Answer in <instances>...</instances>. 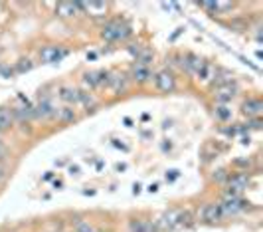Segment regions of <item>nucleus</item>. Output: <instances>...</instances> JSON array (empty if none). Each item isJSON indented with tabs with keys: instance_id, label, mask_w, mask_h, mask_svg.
Returning a JSON list of instances; mask_svg holds the SVG:
<instances>
[{
	"instance_id": "nucleus-8",
	"label": "nucleus",
	"mask_w": 263,
	"mask_h": 232,
	"mask_svg": "<svg viewBox=\"0 0 263 232\" xmlns=\"http://www.w3.org/2000/svg\"><path fill=\"white\" fill-rule=\"evenodd\" d=\"M42 60L44 62H58V60H61L63 56H65V52L63 50H59V48H56V46H48V48H44L42 50Z\"/></svg>"
},
{
	"instance_id": "nucleus-1",
	"label": "nucleus",
	"mask_w": 263,
	"mask_h": 232,
	"mask_svg": "<svg viewBox=\"0 0 263 232\" xmlns=\"http://www.w3.org/2000/svg\"><path fill=\"white\" fill-rule=\"evenodd\" d=\"M194 222V218L188 210H180V208H174V210H168L164 213L157 224L159 230H176V228H186Z\"/></svg>"
},
{
	"instance_id": "nucleus-25",
	"label": "nucleus",
	"mask_w": 263,
	"mask_h": 232,
	"mask_svg": "<svg viewBox=\"0 0 263 232\" xmlns=\"http://www.w3.org/2000/svg\"><path fill=\"white\" fill-rule=\"evenodd\" d=\"M4 157H6V147H4L2 143H0V161H2Z\"/></svg>"
},
{
	"instance_id": "nucleus-3",
	"label": "nucleus",
	"mask_w": 263,
	"mask_h": 232,
	"mask_svg": "<svg viewBox=\"0 0 263 232\" xmlns=\"http://www.w3.org/2000/svg\"><path fill=\"white\" fill-rule=\"evenodd\" d=\"M249 202L242 201L239 197L237 199H224V202H220V208H222V215L224 217H230V215H237L242 210L248 208Z\"/></svg>"
},
{
	"instance_id": "nucleus-20",
	"label": "nucleus",
	"mask_w": 263,
	"mask_h": 232,
	"mask_svg": "<svg viewBox=\"0 0 263 232\" xmlns=\"http://www.w3.org/2000/svg\"><path fill=\"white\" fill-rule=\"evenodd\" d=\"M216 117L220 121H228L232 117V109H228V106H218L216 108Z\"/></svg>"
},
{
	"instance_id": "nucleus-10",
	"label": "nucleus",
	"mask_w": 263,
	"mask_h": 232,
	"mask_svg": "<svg viewBox=\"0 0 263 232\" xmlns=\"http://www.w3.org/2000/svg\"><path fill=\"white\" fill-rule=\"evenodd\" d=\"M157 224L150 220H133L131 222V232H157Z\"/></svg>"
},
{
	"instance_id": "nucleus-14",
	"label": "nucleus",
	"mask_w": 263,
	"mask_h": 232,
	"mask_svg": "<svg viewBox=\"0 0 263 232\" xmlns=\"http://www.w3.org/2000/svg\"><path fill=\"white\" fill-rule=\"evenodd\" d=\"M133 77H135L137 81H141V83H143V81H146V79L150 77V70L145 68V66H139V64H137V66H135V70H133Z\"/></svg>"
},
{
	"instance_id": "nucleus-2",
	"label": "nucleus",
	"mask_w": 263,
	"mask_h": 232,
	"mask_svg": "<svg viewBox=\"0 0 263 232\" xmlns=\"http://www.w3.org/2000/svg\"><path fill=\"white\" fill-rule=\"evenodd\" d=\"M131 34V30H129V26L127 24H121V22H109L105 28H103L101 36L105 38V40H123V38H127Z\"/></svg>"
},
{
	"instance_id": "nucleus-5",
	"label": "nucleus",
	"mask_w": 263,
	"mask_h": 232,
	"mask_svg": "<svg viewBox=\"0 0 263 232\" xmlns=\"http://www.w3.org/2000/svg\"><path fill=\"white\" fill-rule=\"evenodd\" d=\"M155 81H157V88L164 93H170L174 90V77H172L170 72H159Z\"/></svg>"
},
{
	"instance_id": "nucleus-27",
	"label": "nucleus",
	"mask_w": 263,
	"mask_h": 232,
	"mask_svg": "<svg viewBox=\"0 0 263 232\" xmlns=\"http://www.w3.org/2000/svg\"><path fill=\"white\" fill-rule=\"evenodd\" d=\"M2 179H4V167L0 165V181H2Z\"/></svg>"
},
{
	"instance_id": "nucleus-18",
	"label": "nucleus",
	"mask_w": 263,
	"mask_h": 232,
	"mask_svg": "<svg viewBox=\"0 0 263 232\" xmlns=\"http://www.w3.org/2000/svg\"><path fill=\"white\" fill-rule=\"evenodd\" d=\"M58 119L59 121H63V123H68V121H73L75 119V111L72 108H63L58 111Z\"/></svg>"
},
{
	"instance_id": "nucleus-13",
	"label": "nucleus",
	"mask_w": 263,
	"mask_h": 232,
	"mask_svg": "<svg viewBox=\"0 0 263 232\" xmlns=\"http://www.w3.org/2000/svg\"><path fill=\"white\" fill-rule=\"evenodd\" d=\"M12 121H14V117H12V111L0 108V131H6V129L12 125Z\"/></svg>"
},
{
	"instance_id": "nucleus-17",
	"label": "nucleus",
	"mask_w": 263,
	"mask_h": 232,
	"mask_svg": "<svg viewBox=\"0 0 263 232\" xmlns=\"http://www.w3.org/2000/svg\"><path fill=\"white\" fill-rule=\"evenodd\" d=\"M198 76H200V79H204V81H210L212 77H216V72H214V68L210 64H202V68L198 70Z\"/></svg>"
},
{
	"instance_id": "nucleus-11",
	"label": "nucleus",
	"mask_w": 263,
	"mask_h": 232,
	"mask_svg": "<svg viewBox=\"0 0 263 232\" xmlns=\"http://www.w3.org/2000/svg\"><path fill=\"white\" fill-rule=\"evenodd\" d=\"M77 10H79V8H77V2H59L58 8H56L58 16H61V18H70V16H73Z\"/></svg>"
},
{
	"instance_id": "nucleus-16",
	"label": "nucleus",
	"mask_w": 263,
	"mask_h": 232,
	"mask_svg": "<svg viewBox=\"0 0 263 232\" xmlns=\"http://www.w3.org/2000/svg\"><path fill=\"white\" fill-rule=\"evenodd\" d=\"M202 64H204V62H200L198 58H194V56H188V58L184 60V64H182V68H186L188 72H196V74H198V70L202 68Z\"/></svg>"
},
{
	"instance_id": "nucleus-21",
	"label": "nucleus",
	"mask_w": 263,
	"mask_h": 232,
	"mask_svg": "<svg viewBox=\"0 0 263 232\" xmlns=\"http://www.w3.org/2000/svg\"><path fill=\"white\" fill-rule=\"evenodd\" d=\"M200 6L208 12H218V2H202Z\"/></svg>"
},
{
	"instance_id": "nucleus-15",
	"label": "nucleus",
	"mask_w": 263,
	"mask_h": 232,
	"mask_svg": "<svg viewBox=\"0 0 263 232\" xmlns=\"http://www.w3.org/2000/svg\"><path fill=\"white\" fill-rule=\"evenodd\" d=\"M59 97L63 101H79V92L73 88H61L59 90Z\"/></svg>"
},
{
	"instance_id": "nucleus-19",
	"label": "nucleus",
	"mask_w": 263,
	"mask_h": 232,
	"mask_svg": "<svg viewBox=\"0 0 263 232\" xmlns=\"http://www.w3.org/2000/svg\"><path fill=\"white\" fill-rule=\"evenodd\" d=\"M12 117H18V119H32V117H36L34 115V109L32 108H24V109H16L14 113H12Z\"/></svg>"
},
{
	"instance_id": "nucleus-7",
	"label": "nucleus",
	"mask_w": 263,
	"mask_h": 232,
	"mask_svg": "<svg viewBox=\"0 0 263 232\" xmlns=\"http://www.w3.org/2000/svg\"><path fill=\"white\" fill-rule=\"evenodd\" d=\"M234 95H235L234 83H224V86H218V88H216V92H214V97L218 99L222 106H224L226 101H230Z\"/></svg>"
},
{
	"instance_id": "nucleus-4",
	"label": "nucleus",
	"mask_w": 263,
	"mask_h": 232,
	"mask_svg": "<svg viewBox=\"0 0 263 232\" xmlns=\"http://www.w3.org/2000/svg\"><path fill=\"white\" fill-rule=\"evenodd\" d=\"M222 217H224V215H222L220 202H208L204 208H202V213H200V218H202L204 222H218Z\"/></svg>"
},
{
	"instance_id": "nucleus-6",
	"label": "nucleus",
	"mask_w": 263,
	"mask_h": 232,
	"mask_svg": "<svg viewBox=\"0 0 263 232\" xmlns=\"http://www.w3.org/2000/svg\"><path fill=\"white\" fill-rule=\"evenodd\" d=\"M242 111H244V115H248V117L259 119L263 113V103L259 99H248V101L242 106Z\"/></svg>"
},
{
	"instance_id": "nucleus-23",
	"label": "nucleus",
	"mask_w": 263,
	"mask_h": 232,
	"mask_svg": "<svg viewBox=\"0 0 263 232\" xmlns=\"http://www.w3.org/2000/svg\"><path fill=\"white\" fill-rule=\"evenodd\" d=\"M20 66H18V72H24V70H30L32 68V64H30V60H20Z\"/></svg>"
},
{
	"instance_id": "nucleus-12",
	"label": "nucleus",
	"mask_w": 263,
	"mask_h": 232,
	"mask_svg": "<svg viewBox=\"0 0 263 232\" xmlns=\"http://www.w3.org/2000/svg\"><path fill=\"white\" fill-rule=\"evenodd\" d=\"M81 8L89 10L93 16H101L107 12V4L105 2H81Z\"/></svg>"
},
{
	"instance_id": "nucleus-9",
	"label": "nucleus",
	"mask_w": 263,
	"mask_h": 232,
	"mask_svg": "<svg viewBox=\"0 0 263 232\" xmlns=\"http://www.w3.org/2000/svg\"><path fill=\"white\" fill-rule=\"evenodd\" d=\"M34 115H36V117H42V119H46V117L56 115V109H54V106H52L48 99H44V101H40V103H38V108L34 109Z\"/></svg>"
},
{
	"instance_id": "nucleus-24",
	"label": "nucleus",
	"mask_w": 263,
	"mask_h": 232,
	"mask_svg": "<svg viewBox=\"0 0 263 232\" xmlns=\"http://www.w3.org/2000/svg\"><path fill=\"white\" fill-rule=\"evenodd\" d=\"M251 127H253V129H259V127H261V119H253V121H251Z\"/></svg>"
},
{
	"instance_id": "nucleus-26",
	"label": "nucleus",
	"mask_w": 263,
	"mask_h": 232,
	"mask_svg": "<svg viewBox=\"0 0 263 232\" xmlns=\"http://www.w3.org/2000/svg\"><path fill=\"white\" fill-rule=\"evenodd\" d=\"M176 177H178V171H170V175H166V179H170V181L176 179Z\"/></svg>"
},
{
	"instance_id": "nucleus-22",
	"label": "nucleus",
	"mask_w": 263,
	"mask_h": 232,
	"mask_svg": "<svg viewBox=\"0 0 263 232\" xmlns=\"http://www.w3.org/2000/svg\"><path fill=\"white\" fill-rule=\"evenodd\" d=\"M75 232H97V230H93V228H91L89 224H85V222H81V224L77 226V230H75Z\"/></svg>"
}]
</instances>
